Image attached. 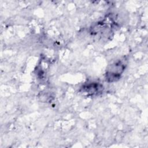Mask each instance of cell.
Here are the masks:
<instances>
[{"mask_svg": "<svg viewBox=\"0 0 148 148\" xmlns=\"http://www.w3.org/2000/svg\"><path fill=\"white\" fill-rule=\"evenodd\" d=\"M124 64L120 61L113 64L107 72L108 76L111 75V76H110L108 79H110V81H112L116 80L117 79H118L120 76V75L123 72L124 69Z\"/></svg>", "mask_w": 148, "mask_h": 148, "instance_id": "6da1fadb", "label": "cell"}]
</instances>
